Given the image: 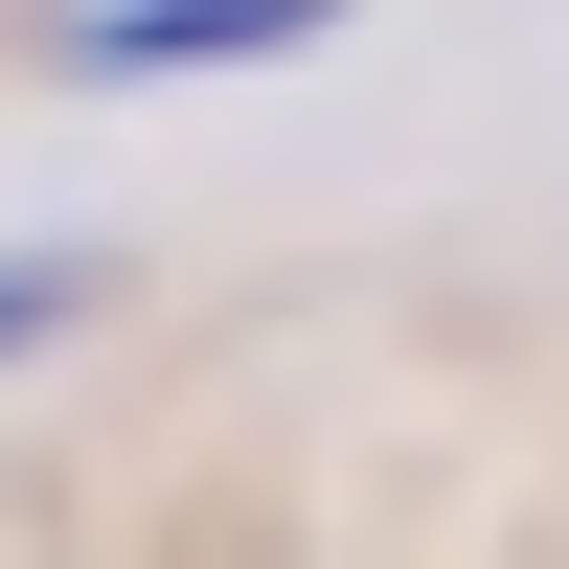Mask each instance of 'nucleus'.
<instances>
[{
  "mask_svg": "<svg viewBox=\"0 0 569 569\" xmlns=\"http://www.w3.org/2000/svg\"><path fill=\"white\" fill-rule=\"evenodd\" d=\"M319 23H342V0H91L69 46H91V69L137 91V69H297Z\"/></svg>",
  "mask_w": 569,
  "mask_h": 569,
  "instance_id": "obj_1",
  "label": "nucleus"
},
{
  "mask_svg": "<svg viewBox=\"0 0 569 569\" xmlns=\"http://www.w3.org/2000/svg\"><path fill=\"white\" fill-rule=\"evenodd\" d=\"M69 319H91V251H0V365L69 342Z\"/></svg>",
  "mask_w": 569,
  "mask_h": 569,
  "instance_id": "obj_2",
  "label": "nucleus"
}]
</instances>
